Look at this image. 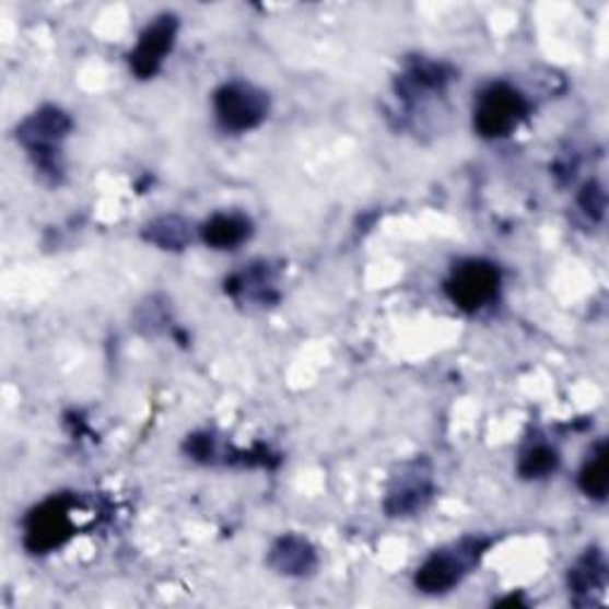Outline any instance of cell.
I'll list each match as a JSON object with an SVG mask.
<instances>
[{"label": "cell", "instance_id": "6da1fadb", "mask_svg": "<svg viewBox=\"0 0 609 609\" xmlns=\"http://www.w3.org/2000/svg\"><path fill=\"white\" fill-rule=\"evenodd\" d=\"M485 550H489V540L465 538L450 548L433 552L417 570V588L424 593H445L455 588L479 564Z\"/></svg>", "mask_w": 609, "mask_h": 609}, {"label": "cell", "instance_id": "7a4b0ae2", "mask_svg": "<svg viewBox=\"0 0 609 609\" xmlns=\"http://www.w3.org/2000/svg\"><path fill=\"white\" fill-rule=\"evenodd\" d=\"M526 113H529V103L522 93L500 81L481 91L477 110H473V127L483 139H503L522 125Z\"/></svg>", "mask_w": 609, "mask_h": 609}, {"label": "cell", "instance_id": "3957f363", "mask_svg": "<svg viewBox=\"0 0 609 609\" xmlns=\"http://www.w3.org/2000/svg\"><path fill=\"white\" fill-rule=\"evenodd\" d=\"M72 121L58 107H44L30 119H24V125L17 129V139L36 160V167L40 172L56 174L58 167V145L70 131Z\"/></svg>", "mask_w": 609, "mask_h": 609}, {"label": "cell", "instance_id": "277c9868", "mask_svg": "<svg viewBox=\"0 0 609 609\" xmlns=\"http://www.w3.org/2000/svg\"><path fill=\"white\" fill-rule=\"evenodd\" d=\"M214 113L226 131H250L260 127L269 113L267 93L243 81H232L214 93Z\"/></svg>", "mask_w": 609, "mask_h": 609}, {"label": "cell", "instance_id": "5b68a950", "mask_svg": "<svg viewBox=\"0 0 609 609\" xmlns=\"http://www.w3.org/2000/svg\"><path fill=\"white\" fill-rule=\"evenodd\" d=\"M500 281V269L493 262L469 260L455 267L453 277L445 281V293L465 313H479L497 297Z\"/></svg>", "mask_w": 609, "mask_h": 609}, {"label": "cell", "instance_id": "8992f818", "mask_svg": "<svg viewBox=\"0 0 609 609\" xmlns=\"http://www.w3.org/2000/svg\"><path fill=\"white\" fill-rule=\"evenodd\" d=\"M72 514L67 500H48L40 507H36L24 529V546L36 554H44L60 548L67 538L72 536Z\"/></svg>", "mask_w": 609, "mask_h": 609}, {"label": "cell", "instance_id": "52a82bcc", "mask_svg": "<svg viewBox=\"0 0 609 609\" xmlns=\"http://www.w3.org/2000/svg\"><path fill=\"white\" fill-rule=\"evenodd\" d=\"M177 30H179V22L174 15H162L148 26V30L141 34L137 48H133L129 56L131 72L139 79L155 77L160 72L162 62L167 60L169 50L174 48Z\"/></svg>", "mask_w": 609, "mask_h": 609}, {"label": "cell", "instance_id": "ba28073f", "mask_svg": "<svg viewBox=\"0 0 609 609\" xmlns=\"http://www.w3.org/2000/svg\"><path fill=\"white\" fill-rule=\"evenodd\" d=\"M269 564L279 574L286 576H305L317 566V554L313 546L301 536H283L269 552Z\"/></svg>", "mask_w": 609, "mask_h": 609}, {"label": "cell", "instance_id": "9c48e42d", "mask_svg": "<svg viewBox=\"0 0 609 609\" xmlns=\"http://www.w3.org/2000/svg\"><path fill=\"white\" fill-rule=\"evenodd\" d=\"M431 497V481L424 473H419L417 469H412L410 473H405L396 481L394 489L388 493L386 500V510L394 514V517H405V514L419 512L426 500Z\"/></svg>", "mask_w": 609, "mask_h": 609}, {"label": "cell", "instance_id": "30bf717a", "mask_svg": "<svg viewBox=\"0 0 609 609\" xmlns=\"http://www.w3.org/2000/svg\"><path fill=\"white\" fill-rule=\"evenodd\" d=\"M202 241L214 250H234L250 236V222L241 214H214L200 229Z\"/></svg>", "mask_w": 609, "mask_h": 609}, {"label": "cell", "instance_id": "8fae6325", "mask_svg": "<svg viewBox=\"0 0 609 609\" xmlns=\"http://www.w3.org/2000/svg\"><path fill=\"white\" fill-rule=\"evenodd\" d=\"M578 483H581V491H584L588 497L600 500V503L607 497L609 481H607V445H605V441H600L590 450L584 469H581Z\"/></svg>", "mask_w": 609, "mask_h": 609}, {"label": "cell", "instance_id": "7c38bea8", "mask_svg": "<svg viewBox=\"0 0 609 609\" xmlns=\"http://www.w3.org/2000/svg\"><path fill=\"white\" fill-rule=\"evenodd\" d=\"M570 588L581 595L600 593L605 588V560L598 550H588L586 558L578 560L570 572Z\"/></svg>", "mask_w": 609, "mask_h": 609}, {"label": "cell", "instance_id": "4fadbf2b", "mask_svg": "<svg viewBox=\"0 0 609 609\" xmlns=\"http://www.w3.org/2000/svg\"><path fill=\"white\" fill-rule=\"evenodd\" d=\"M560 455L548 443H536L529 450H524L519 459V473L524 479H546L558 469Z\"/></svg>", "mask_w": 609, "mask_h": 609}, {"label": "cell", "instance_id": "5bb4252c", "mask_svg": "<svg viewBox=\"0 0 609 609\" xmlns=\"http://www.w3.org/2000/svg\"><path fill=\"white\" fill-rule=\"evenodd\" d=\"M145 238L165 250H181L188 241V229L179 216H162L148 226Z\"/></svg>", "mask_w": 609, "mask_h": 609}, {"label": "cell", "instance_id": "9a60e30c", "mask_svg": "<svg viewBox=\"0 0 609 609\" xmlns=\"http://www.w3.org/2000/svg\"><path fill=\"white\" fill-rule=\"evenodd\" d=\"M578 206L584 208V212L588 216H593V220H600V216L605 214V191H602V186L598 181L586 184L584 191H581Z\"/></svg>", "mask_w": 609, "mask_h": 609}]
</instances>
